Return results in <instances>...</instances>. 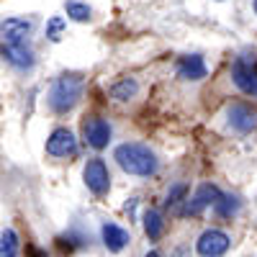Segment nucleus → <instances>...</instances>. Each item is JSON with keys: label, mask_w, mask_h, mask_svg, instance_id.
<instances>
[{"label": "nucleus", "mask_w": 257, "mask_h": 257, "mask_svg": "<svg viewBox=\"0 0 257 257\" xmlns=\"http://www.w3.org/2000/svg\"><path fill=\"white\" fill-rule=\"evenodd\" d=\"M113 160L118 162V167L128 175H137V178H149L160 170V160L157 155L149 149L147 144L139 142H123L116 147Z\"/></svg>", "instance_id": "1"}, {"label": "nucleus", "mask_w": 257, "mask_h": 257, "mask_svg": "<svg viewBox=\"0 0 257 257\" xmlns=\"http://www.w3.org/2000/svg\"><path fill=\"white\" fill-rule=\"evenodd\" d=\"M82 88H85L82 75H77V72H64V75H59V77L52 82L49 95H47L49 108H52L54 113H59V116L70 113L75 105L80 103V98H82Z\"/></svg>", "instance_id": "2"}, {"label": "nucleus", "mask_w": 257, "mask_h": 257, "mask_svg": "<svg viewBox=\"0 0 257 257\" xmlns=\"http://www.w3.org/2000/svg\"><path fill=\"white\" fill-rule=\"evenodd\" d=\"M231 80H234V85H237L244 95L257 98V57L242 54V57L234 59V64H231Z\"/></svg>", "instance_id": "3"}, {"label": "nucleus", "mask_w": 257, "mask_h": 257, "mask_svg": "<svg viewBox=\"0 0 257 257\" xmlns=\"http://www.w3.org/2000/svg\"><path fill=\"white\" fill-rule=\"evenodd\" d=\"M82 180L88 185V190L93 196H105V193L111 190V173H108V165H105L100 157H93L85 162L82 167Z\"/></svg>", "instance_id": "4"}, {"label": "nucleus", "mask_w": 257, "mask_h": 257, "mask_svg": "<svg viewBox=\"0 0 257 257\" xmlns=\"http://www.w3.org/2000/svg\"><path fill=\"white\" fill-rule=\"evenodd\" d=\"M34 29H36V21L29 16H13L0 21V36H3L6 44H26Z\"/></svg>", "instance_id": "5"}, {"label": "nucleus", "mask_w": 257, "mask_h": 257, "mask_svg": "<svg viewBox=\"0 0 257 257\" xmlns=\"http://www.w3.org/2000/svg\"><path fill=\"white\" fill-rule=\"evenodd\" d=\"M111 137H113V128L111 123L100 118V116H88L82 121V139L88 147L93 149H105L111 144Z\"/></svg>", "instance_id": "6"}, {"label": "nucleus", "mask_w": 257, "mask_h": 257, "mask_svg": "<svg viewBox=\"0 0 257 257\" xmlns=\"http://www.w3.org/2000/svg\"><path fill=\"white\" fill-rule=\"evenodd\" d=\"M229 247H231V237L221 229H206L196 242L198 257H224Z\"/></svg>", "instance_id": "7"}, {"label": "nucleus", "mask_w": 257, "mask_h": 257, "mask_svg": "<svg viewBox=\"0 0 257 257\" xmlns=\"http://www.w3.org/2000/svg\"><path fill=\"white\" fill-rule=\"evenodd\" d=\"M221 198V190L211 183H203L190 198H185V206H183V216H198L206 208L216 206V201Z\"/></svg>", "instance_id": "8"}, {"label": "nucleus", "mask_w": 257, "mask_h": 257, "mask_svg": "<svg viewBox=\"0 0 257 257\" xmlns=\"http://www.w3.org/2000/svg\"><path fill=\"white\" fill-rule=\"evenodd\" d=\"M47 155L57 157V160H67V157H75L77 155V139L70 128H54L47 139Z\"/></svg>", "instance_id": "9"}, {"label": "nucleus", "mask_w": 257, "mask_h": 257, "mask_svg": "<svg viewBox=\"0 0 257 257\" xmlns=\"http://www.w3.org/2000/svg\"><path fill=\"white\" fill-rule=\"evenodd\" d=\"M0 59L6 64H11L18 72H29L36 64V57H34L29 44H6L3 41V44H0Z\"/></svg>", "instance_id": "10"}, {"label": "nucleus", "mask_w": 257, "mask_h": 257, "mask_svg": "<svg viewBox=\"0 0 257 257\" xmlns=\"http://www.w3.org/2000/svg\"><path fill=\"white\" fill-rule=\"evenodd\" d=\"M226 118L237 134H252L257 128V111L247 103H231L226 111Z\"/></svg>", "instance_id": "11"}, {"label": "nucleus", "mask_w": 257, "mask_h": 257, "mask_svg": "<svg viewBox=\"0 0 257 257\" xmlns=\"http://www.w3.org/2000/svg\"><path fill=\"white\" fill-rule=\"evenodd\" d=\"M175 72H178V77L185 80V82H198V80L206 77L208 70H206V62H203L201 54H188V57H180Z\"/></svg>", "instance_id": "12"}, {"label": "nucleus", "mask_w": 257, "mask_h": 257, "mask_svg": "<svg viewBox=\"0 0 257 257\" xmlns=\"http://www.w3.org/2000/svg\"><path fill=\"white\" fill-rule=\"evenodd\" d=\"M100 237H103V244L108 252H121L128 242H132V237H128V231L118 224H111V221H105L100 226Z\"/></svg>", "instance_id": "13"}, {"label": "nucleus", "mask_w": 257, "mask_h": 257, "mask_svg": "<svg viewBox=\"0 0 257 257\" xmlns=\"http://www.w3.org/2000/svg\"><path fill=\"white\" fill-rule=\"evenodd\" d=\"M144 231H147V237L157 242L162 237V231H165V216H162V211L157 208H147L144 211Z\"/></svg>", "instance_id": "14"}, {"label": "nucleus", "mask_w": 257, "mask_h": 257, "mask_svg": "<svg viewBox=\"0 0 257 257\" xmlns=\"http://www.w3.org/2000/svg\"><path fill=\"white\" fill-rule=\"evenodd\" d=\"M21 254V239L16 229H6L0 234V257H18Z\"/></svg>", "instance_id": "15"}, {"label": "nucleus", "mask_w": 257, "mask_h": 257, "mask_svg": "<svg viewBox=\"0 0 257 257\" xmlns=\"http://www.w3.org/2000/svg\"><path fill=\"white\" fill-rule=\"evenodd\" d=\"M137 93H139V85H137V80H132V77L118 80L113 88H111V98H113V100H132Z\"/></svg>", "instance_id": "16"}, {"label": "nucleus", "mask_w": 257, "mask_h": 257, "mask_svg": "<svg viewBox=\"0 0 257 257\" xmlns=\"http://www.w3.org/2000/svg\"><path fill=\"white\" fill-rule=\"evenodd\" d=\"M239 206H242V201H239L237 196H221L213 208H216V213H219L221 219H231L234 213L239 211Z\"/></svg>", "instance_id": "17"}, {"label": "nucleus", "mask_w": 257, "mask_h": 257, "mask_svg": "<svg viewBox=\"0 0 257 257\" xmlns=\"http://www.w3.org/2000/svg\"><path fill=\"white\" fill-rule=\"evenodd\" d=\"M64 11H67V16L72 21H77V24H85V21H90V16H93L90 6L88 3H77V0H70V3L64 6Z\"/></svg>", "instance_id": "18"}, {"label": "nucleus", "mask_w": 257, "mask_h": 257, "mask_svg": "<svg viewBox=\"0 0 257 257\" xmlns=\"http://www.w3.org/2000/svg\"><path fill=\"white\" fill-rule=\"evenodd\" d=\"M185 196H188V185H185V183H175L173 188H170L165 203H167V206H178V203L185 201Z\"/></svg>", "instance_id": "19"}, {"label": "nucleus", "mask_w": 257, "mask_h": 257, "mask_svg": "<svg viewBox=\"0 0 257 257\" xmlns=\"http://www.w3.org/2000/svg\"><path fill=\"white\" fill-rule=\"evenodd\" d=\"M64 31V18L62 16H54L49 24H47V36L52 39V41H59V34Z\"/></svg>", "instance_id": "20"}, {"label": "nucleus", "mask_w": 257, "mask_h": 257, "mask_svg": "<svg viewBox=\"0 0 257 257\" xmlns=\"http://www.w3.org/2000/svg\"><path fill=\"white\" fill-rule=\"evenodd\" d=\"M144 257H160V252H155V249H152V252H147Z\"/></svg>", "instance_id": "21"}, {"label": "nucleus", "mask_w": 257, "mask_h": 257, "mask_svg": "<svg viewBox=\"0 0 257 257\" xmlns=\"http://www.w3.org/2000/svg\"><path fill=\"white\" fill-rule=\"evenodd\" d=\"M252 8H254V13H257V0H252Z\"/></svg>", "instance_id": "22"}]
</instances>
